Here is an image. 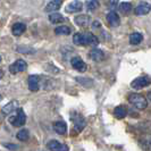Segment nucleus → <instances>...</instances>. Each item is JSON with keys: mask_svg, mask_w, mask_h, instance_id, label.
Listing matches in <instances>:
<instances>
[{"mask_svg": "<svg viewBox=\"0 0 151 151\" xmlns=\"http://www.w3.org/2000/svg\"><path fill=\"white\" fill-rule=\"evenodd\" d=\"M2 76H4V72H2V70H0V78H1Z\"/></svg>", "mask_w": 151, "mask_h": 151, "instance_id": "obj_32", "label": "nucleus"}, {"mask_svg": "<svg viewBox=\"0 0 151 151\" xmlns=\"http://www.w3.org/2000/svg\"><path fill=\"white\" fill-rule=\"evenodd\" d=\"M82 8H83V4L80 0H74V1H72L70 4H68L66 6V12L69 13V14H73V13L81 12Z\"/></svg>", "mask_w": 151, "mask_h": 151, "instance_id": "obj_9", "label": "nucleus"}, {"mask_svg": "<svg viewBox=\"0 0 151 151\" xmlns=\"http://www.w3.org/2000/svg\"><path fill=\"white\" fill-rule=\"evenodd\" d=\"M86 7H88V10H89V12H94V10L99 7L98 0H90V1L88 2Z\"/></svg>", "mask_w": 151, "mask_h": 151, "instance_id": "obj_28", "label": "nucleus"}, {"mask_svg": "<svg viewBox=\"0 0 151 151\" xmlns=\"http://www.w3.org/2000/svg\"><path fill=\"white\" fill-rule=\"evenodd\" d=\"M25 30H26V26H25V24H23V23H15V24L13 25V27H12V32H13V34H14L15 37L22 35L23 33L25 32Z\"/></svg>", "mask_w": 151, "mask_h": 151, "instance_id": "obj_18", "label": "nucleus"}, {"mask_svg": "<svg viewBox=\"0 0 151 151\" xmlns=\"http://www.w3.org/2000/svg\"><path fill=\"white\" fill-rule=\"evenodd\" d=\"M149 83H150V81H149V78H148L147 76H140V77L135 78L134 81H132L131 86H132L133 89L140 90V89H143L145 86H148Z\"/></svg>", "mask_w": 151, "mask_h": 151, "instance_id": "obj_5", "label": "nucleus"}, {"mask_svg": "<svg viewBox=\"0 0 151 151\" xmlns=\"http://www.w3.org/2000/svg\"><path fill=\"white\" fill-rule=\"evenodd\" d=\"M70 118H72V121L74 122V129H75L76 132L83 131V129L86 126V122L80 114H73L70 116Z\"/></svg>", "mask_w": 151, "mask_h": 151, "instance_id": "obj_4", "label": "nucleus"}, {"mask_svg": "<svg viewBox=\"0 0 151 151\" xmlns=\"http://www.w3.org/2000/svg\"><path fill=\"white\" fill-rule=\"evenodd\" d=\"M16 51L21 53H34L35 50L33 48H30V47H17L16 48Z\"/></svg>", "mask_w": 151, "mask_h": 151, "instance_id": "obj_27", "label": "nucleus"}, {"mask_svg": "<svg viewBox=\"0 0 151 151\" xmlns=\"http://www.w3.org/2000/svg\"><path fill=\"white\" fill-rule=\"evenodd\" d=\"M73 42L76 45H86L84 33H75L73 35Z\"/></svg>", "mask_w": 151, "mask_h": 151, "instance_id": "obj_20", "label": "nucleus"}, {"mask_svg": "<svg viewBox=\"0 0 151 151\" xmlns=\"http://www.w3.org/2000/svg\"><path fill=\"white\" fill-rule=\"evenodd\" d=\"M107 5H108V8H109L111 12H114V10L117 8V0H109Z\"/></svg>", "mask_w": 151, "mask_h": 151, "instance_id": "obj_29", "label": "nucleus"}, {"mask_svg": "<svg viewBox=\"0 0 151 151\" xmlns=\"http://www.w3.org/2000/svg\"><path fill=\"white\" fill-rule=\"evenodd\" d=\"M16 137H17L19 141H27L29 137H30V133H29L27 129H21V131L17 133Z\"/></svg>", "mask_w": 151, "mask_h": 151, "instance_id": "obj_25", "label": "nucleus"}, {"mask_svg": "<svg viewBox=\"0 0 151 151\" xmlns=\"http://www.w3.org/2000/svg\"><path fill=\"white\" fill-rule=\"evenodd\" d=\"M49 21L52 23V24H59V23H63L65 21L64 16L59 14V13H52L49 15Z\"/></svg>", "mask_w": 151, "mask_h": 151, "instance_id": "obj_23", "label": "nucleus"}, {"mask_svg": "<svg viewBox=\"0 0 151 151\" xmlns=\"http://www.w3.org/2000/svg\"><path fill=\"white\" fill-rule=\"evenodd\" d=\"M85 35V41H86V45H91V47H97L99 45V40L98 38L91 33V32H88V33H84Z\"/></svg>", "mask_w": 151, "mask_h": 151, "instance_id": "obj_17", "label": "nucleus"}, {"mask_svg": "<svg viewBox=\"0 0 151 151\" xmlns=\"http://www.w3.org/2000/svg\"><path fill=\"white\" fill-rule=\"evenodd\" d=\"M70 64H72V66H73L74 69H76L77 72H81V73H84L86 70V68H88L86 64L80 57H73L70 59Z\"/></svg>", "mask_w": 151, "mask_h": 151, "instance_id": "obj_6", "label": "nucleus"}, {"mask_svg": "<svg viewBox=\"0 0 151 151\" xmlns=\"http://www.w3.org/2000/svg\"><path fill=\"white\" fill-rule=\"evenodd\" d=\"M107 21H108V23H109L113 27H116V26H118V25L121 24V18H119L118 14L115 13V12H109V13L107 14Z\"/></svg>", "mask_w": 151, "mask_h": 151, "instance_id": "obj_13", "label": "nucleus"}, {"mask_svg": "<svg viewBox=\"0 0 151 151\" xmlns=\"http://www.w3.org/2000/svg\"><path fill=\"white\" fill-rule=\"evenodd\" d=\"M47 148L50 151H68L67 145L58 142L57 140H50V141L47 143Z\"/></svg>", "mask_w": 151, "mask_h": 151, "instance_id": "obj_7", "label": "nucleus"}, {"mask_svg": "<svg viewBox=\"0 0 151 151\" xmlns=\"http://www.w3.org/2000/svg\"><path fill=\"white\" fill-rule=\"evenodd\" d=\"M4 147H6V148H8L9 150H12V151H16L17 149H18V145H16V144L4 143Z\"/></svg>", "mask_w": 151, "mask_h": 151, "instance_id": "obj_30", "label": "nucleus"}, {"mask_svg": "<svg viewBox=\"0 0 151 151\" xmlns=\"http://www.w3.org/2000/svg\"><path fill=\"white\" fill-rule=\"evenodd\" d=\"M70 32H72V29L66 25H61V26H58L55 29V33L57 35H68V34H70Z\"/></svg>", "mask_w": 151, "mask_h": 151, "instance_id": "obj_22", "label": "nucleus"}, {"mask_svg": "<svg viewBox=\"0 0 151 151\" xmlns=\"http://www.w3.org/2000/svg\"><path fill=\"white\" fill-rule=\"evenodd\" d=\"M91 21V17L89 15H77L74 18V22L77 26H81V27H85V26H88L89 25V23Z\"/></svg>", "mask_w": 151, "mask_h": 151, "instance_id": "obj_12", "label": "nucleus"}, {"mask_svg": "<svg viewBox=\"0 0 151 151\" xmlns=\"http://www.w3.org/2000/svg\"><path fill=\"white\" fill-rule=\"evenodd\" d=\"M17 106H18V101L13 100V101L8 102L7 105H5V106L2 107L1 111H2V114H4V115H8V114L13 113L16 108H17Z\"/></svg>", "mask_w": 151, "mask_h": 151, "instance_id": "obj_16", "label": "nucleus"}, {"mask_svg": "<svg viewBox=\"0 0 151 151\" xmlns=\"http://www.w3.org/2000/svg\"><path fill=\"white\" fill-rule=\"evenodd\" d=\"M89 56H90V58L93 61H102L105 59V53H104V51L98 49V48H93L90 52H89Z\"/></svg>", "mask_w": 151, "mask_h": 151, "instance_id": "obj_11", "label": "nucleus"}, {"mask_svg": "<svg viewBox=\"0 0 151 151\" xmlns=\"http://www.w3.org/2000/svg\"><path fill=\"white\" fill-rule=\"evenodd\" d=\"M9 122L14 126H16V127H21V126H23L25 124V122H26V115H25V113H24V110H23L22 108L18 109V113H17L16 116H13V117L9 118Z\"/></svg>", "mask_w": 151, "mask_h": 151, "instance_id": "obj_2", "label": "nucleus"}, {"mask_svg": "<svg viewBox=\"0 0 151 151\" xmlns=\"http://www.w3.org/2000/svg\"><path fill=\"white\" fill-rule=\"evenodd\" d=\"M26 68H27L26 61L23 59H18L9 66V72L12 74H17V73H22L24 70H26Z\"/></svg>", "mask_w": 151, "mask_h": 151, "instance_id": "obj_3", "label": "nucleus"}, {"mask_svg": "<svg viewBox=\"0 0 151 151\" xmlns=\"http://www.w3.org/2000/svg\"><path fill=\"white\" fill-rule=\"evenodd\" d=\"M132 8H133L132 4H131V2H127V1H124V2H122L121 6H119V9H121V12H123L124 14H127V13H129V12L132 10Z\"/></svg>", "mask_w": 151, "mask_h": 151, "instance_id": "obj_26", "label": "nucleus"}, {"mask_svg": "<svg viewBox=\"0 0 151 151\" xmlns=\"http://www.w3.org/2000/svg\"><path fill=\"white\" fill-rule=\"evenodd\" d=\"M53 129L57 134L59 135H64L66 132H67V125L66 123L64 121H58V122H55L53 124Z\"/></svg>", "mask_w": 151, "mask_h": 151, "instance_id": "obj_14", "label": "nucleus"}, {"mask_svg": "<svg viewBox=\"0 0 151 151\" xmlns=\"http://www.w3.org/2000/svg\"><path fill=\"white\" fill-rule=\"evenodd\" d=\"M0 100H1V96H0Z\"/></svg>", "mask_w": 151, "mask_h": 151, "instance_id": "obj_33", "label": "nucleus"}, {"mask_svg": "<svg viewBox=\"0 0 151 151\" xmlns=\"http://www.w3.org/2000/svg\"><path fill=\"white\" fill-rule=\"evenodd\" d=\"M129 101L135 108H137L139 110H143L148 106L147 99L144 98L142 94H139V93H132V94H129Z\"/></svg>", "mask_w": 151, "mask_h": 151, "instance_id": "obj_1", "label": "nucleus"}, {"mask_svg": "<svg viewBox=\"0 0 151 151\" xmlns=\"http://www.w3.org/2000/svg\"><path fill=\"white\" fill-rule=\"evenodd\" d=\"M61 6V0H51L48 2V5L45 6V10L48 13H51V12H56L58 10Z\"/></svg>", "mask_w": 151, "mask_h": 151, "instance_id": "obj_15", "label": "nucleus"}, {"mask_svg": "<svg viewBox=\"0 0 151 151\" xmlns=\"http://www.w3.org/2000/svg\"><path fill=\"white\" fill-rule=\"evenodd\" d=\"M150 5L148 4V2H145V1H142V2H140L136 8L134 9V14L137 16H142V15H147V14H149L150 13Z\"/></svg>", "mask_w": 151, "mask_h": 151, "instance_id": "obj_8", "label": "nucleus"}, {"mask_svg": "<svg viewBox=\"0 0 151 151\" xmlns=\"http://www.w3.org/2000/svg\"><path fill=\"white\" fill-rule=\"evenodd\" d=\"M114 115H115L116 118L123 119V118L127 115V110H126V108L124 106H118L114 109Z\"/></svg>", "mask_w": 151, "mask_h": 151, "instance_id": "obj_21", "label": "nucleus"}, {"mask_svg": "<svg viewBox=\"0 0 151 151\" xmlns=\"http://www.w3.org/2000/svg\"><path fill=\"white\" fill-rule=\"evenodd\" d=\"M142 40H143V35H142L141 33L134 32V33H132V34L129 35V43L133 45H140V43L142 42Z\"/></svg>", "mask_w": 151, "mask_h": 151, "instance_id": "obj_19", "label": "nucleus"}, {"mask_svg": "<svg viewBox=\"0 0 151 151\" xmlns=\"http://www.w3.org/2000/svg\"><path fill=\"white\" fill-rule=\"evenodd\" d=\"M76 81L80 84H82L85 88H91L92 84H93V81L88 78V77H76Z\"/></svg>", "mask_w": 151, "mask_h": 151, "instance_id": "obj_24", "label": "nucleus"}, {"mask_svg": "<svg viewBox=\"0 0 151 151\" xmlns=\"http://www.w3.org/2000/svg\"><path fill=\"white\" fill-rule=\"evenodd\" d=\"M27 82H29V89L32 92H35L40 89V77L38 75H30Z\"/></svg>", "mask_w": 151, "mask_h": 151, "instance_id": "obj_10", "label": "nucleus"}, {"mask_svg": "<svg viewBox=\"0 0 151 151\" xmlns=\"http://www.w3.org/2000/svg\"><path fill=\"white\" fill-rule=\"evenodd\" d=\"M100 26H101V24H100L99 21H94L93 24H92V27H93V29H97V27H100Z\"/></svg>", "mask_w": 151, "mask_h": 151, "instance_id": "obj_31", "label": "nucleus"}, {"mask_svg": "<svg viewBox=\"0 0 151 151\" xmlns=\"http://www.w3.org/2000/svg\"><path fill=\"white\" fill-rule=\"evenodd\" d=\"M0 61H1V57H0Z\"/></svg>", "mask_w": 151, "mask_h": 151, "instance_id": "obj_34", "label": "nucleus"}]
</instances>
